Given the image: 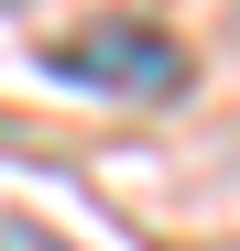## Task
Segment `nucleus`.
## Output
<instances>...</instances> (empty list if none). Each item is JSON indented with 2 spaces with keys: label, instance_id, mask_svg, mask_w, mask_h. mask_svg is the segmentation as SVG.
Wrapping results in <instances>:
<instances>
[{
  "label": "nucleus",
  "instance_id": "nucleus-1",
  "mask_svg": "<svg viewBox=\"0 0 240 251\" xmlns=\"http://www.w3.org/2000/svg\"><path fill=\"white\" fill-rule=\"evenodd\" d=\"M44 66L66 76V88H109V99H186V44L164 22H88V33H66V44H44Z\"/></svg>",
  "mask_w": 240,
  "mask_h": 251
},
{
  "label": "nucleus",
  "instance_id": "nucleus-2",
  "mask_svg": "<svg viewBox=\"0 0 240 251\" xmlns=\"http://www.w3.org/2000/svg\"><path fill=\"white\" fill-rule=\"evenodd\" d=\"M0 251H66L55 229H33V219H0Z\"/></svg>",
  "mask_w": 240,
  "mask_h": 251
}]
</instances>
